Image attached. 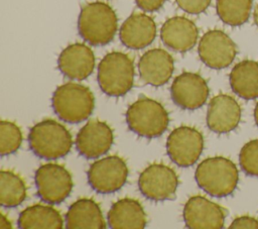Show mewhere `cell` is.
Returning a JSON list of instances; mask_svg holds the SVG:
<instances>
[{
	"label": "cell",
	"instance_id": "cell-1",
	"mask_svg": "<svg viewBox=\"0 0 258 229\" xmlns=\"http://www.w3.org/2000/svg\"><path fill=\"white\" fill-rule=\"evenodd\" d=\"M118 20L115 11L104 2L86 4L79 15L78 29L84 40L92 45H105L115 36Z\"/></svg>",
	"mask_w": 258,
	"mask_h": 229
},
{
	"label": "cell",
	"instance_id": "cell-2",
	"mask_svg": "<svg viewBox=\"0 0 258 229\" xmlns=\"http://www.w3.org/2000/svg\"><path fill=\"white\" fill-rule=\"evenodd\" d=\"M195 179L199 187L213 197L231 195L239 181V173L235 163L222 156L204 159L197 167Z\"/></svg>",
	"mask_w": 258,
	"mask_h": 229
},
{
	"label": "cell",
	"instance_id": "cell-3",
	"mask_svg": "<svg viewBox=\"0 0 258 229\" xmlns=\"http://www.w3.org/2000/svg\"><path fill=\"white\" fill-rule=\"evenodd\" d=\"M28 142L30 149L38 157L57 159L70 152L73 138L62 124L52 119H45L30 129Z\"/></svg>",
	"mask_w": 258,
	"mask_h": 229
},
{
	"label": "cell",
	"instance_id": "cell-4",
	"mask_svg": "<svg viewBox=\"0 0 258 229\" xmlns=\"http://www.w3.org/2000/svg\"><path fill=\"white\" fill-rule=\"evenodd\" d=\"M51 103L55 114L69 123H79L88 119L95 107L91 90L73 82L57 87Z\"/></svg>",
	"mask_w": 258,
	"mask_h": 229
},
{
	"label": "cell",
	"instance_id": "cell-5",
	"mask_svg": "<svg viewBox=\"0 0 258 229\" xmlns=\"http://www.w3.org/2000/svg\"><path fill=\"white\" fill-rule=\"evenodd\" d=\"M134 81L133 61L120 51L107 53L98 66V84L108 96L120 97L127 94Z\"/></svg>",
	"mask_w": 258,
	"mask_h": 229
},
{
	"label": "cell",
	"instance_id": "cell-6",
	"mask_svg": "<svg viewBox=\"0 0 258 229\" xmlns=\"http://www.w3.org/2000/svg\"><path fill=\"white\" fill-rule=\"evenodd\" d=\"M126 121L128 127L137 135L154 138L167 129L169 117L159 102L143 97L129 106Z\"/></svg>",
	"mask_w": 258,
	"mask_h": 229
},
{
	"label": "cell",
	"instance_id": "cell-7",
	"mask_svg": "<svg viewBox=\"0 0 258 229\" xmlns=\"http://www.w3.org/2000/svg\"><path fill=\"white\" fill-rule=\"evenodd\" d=\"M38 197L45 203L58 204L72 192L71 174L62 165L46 163L39 166L34 176Z\"/></svg>",
	"mask_w": 258,
	"mask_h": 229
},
{
	"label": "cell",
	"instance_id": "cell-8",
	"mask_svg": "<svg viewBox=\"0 0 258 229\" xmlns=\"http://www.w3.org/2000/svg\"><path fill=\"white\" fill-rule=\"evenodd\" d=\"M128 167L117 155L107 156L93 162L88 170V182L100 194H110L120 190L126 183Z\"/></svg>",
	"mask_w": 258,
	"mask_h": 229
},
{
	"label": "cell",
	"instance_id": "cell-9",
	"mask_svg": "<svg viewBox=\"0 0 258 229\" xmlns=\"http://www.w3.org/2000/svg\"><path fill=\"white\" fill-rule=\"evenodd\" d=\"M203 148V135L194 127H177L167 137V154L171 161L181 167H187L196 163L202 154Z\"/></svg>",
	"mask_w": 258,
	"mask_h": 229
},
{
	"label": "cell",
	"instance_id": "cell-10",
	"mask_svg": "<svg viewBox=\"0 0 258 229\" xmlns=\"http://www.w3.org/2000/svg\"><path fill=\"white\" fill-rule=\"evenodd\" d=\"M178 186L175 171L164 164L147 166L139 176L138 187L141 194L152 201H165L174 197Z\"/></svg>",
	"mask_w": 258,
	"mask_h": 229
},
{
	"label": "cell",
	"instance_id": "cell-11",
	"mask_svg": "<svg viewBox=\"0 0 258 229\" xmlns=\"http://www.w3.org/2000/svg\"><path fill=\"white\" fill-rule=\"evenodd\" d=\"M237 53L235 42L222 30L206 32L199 43V55L209 68L221 70L234 61Z\"/></svg>",
	"mask_w": 258,
	"mask_h": 229
},
{
	"label": "cell",
	"instance_id": "cell-12",
	"mask_svg": "<svg viewBox=\"0 0 258 229\" xmlns=\"http://www.w3.org/2000/svg\"><path fill=\"white\" fill-rule=\"evenodd\" d=\"M170 94L173 102L180 108L196 110L206 103L209 87L199 74L185 72L174 79L170 87Z\"/></svg>",
	"mask_w": 258,
	"mask_h": 229
},
{
	"label": "cell",
	"instance_id": "cell-13",
	"mask_svg": "<svg viewBox=\"0 0 258 229\" xmlns=\"http://www.w3.org/2000/svg\"><path fill=\"white\" fill-rule=\"evenodd\" d=\"M183 220L191 229H220L224 227L225 212L207 198L194 196L184 205Z\"/></svg>",
	"mask_w": 258,
	"mask_h": 229
},
{
	"label": "cell",
	"instance_id": "cell-14",
	"mask_svg": "<svg viewBox=\"0 0 258 229\" xmlns=\"http://www.w3.org/2000/svg\"><path fill=\"white\" fill-rule=\"evenodd\" d=\"M113 140V131L110 126L103 121L93 119L79 131L76 146L81 155L87 158H97L111 148Z\"/></svg>",
	"mask_w": 258,
	"mask_h": 229
},
{
	"label": "cell",
	"instance_id": "cell-15",
	"mask_svg": "<svg viewBox=\"0 0 258 229\" xmlns=\"http://www.w3.org/2000/svg\"><path fill=\"white\" fill-rule=\"evenodd\" d=\"M241 118V108L231 96L220 94L211 99L208 112V127L216 133H228L234 130Z\"/></svg>",
	"mask_w": 258,
	"mask_h": 229
},
{
	"label": "cell",
	"instance_id": "cell-16",
	"mask_svg": "<svg viewBox=\"0 0 258 229\" xmlns=\"http://www.w3.org/2000/svg\"><path fill=\"white\" fill-rule=\"evenodd\" d=\"M57 66L67 78L85 80L94 71L95 55L93 50L84 43L70 44L60 52Z\"/></svg>",
	"mask_w": 258,
	"mask_h": 229
},
{
	"label": "cell",
	"instance_id": "cell-17",
	"mask_svg": "<svg viewBox=\"0 0 258 229\" xmlns=\"http://www.w3.org/2000/svg\"><path fill=\"white\" fill-rule=\"evenodd\" d=\"M138 70L146 84L159 87L171 78L174 70L173 59L162 48L149 49L140 58Z\"/></svg>",
	"mask_w": 258,
	"mask_h": 229
},
{
	"label": "cell",
	"instance_id": "cell-18",
	"mask_svg": "<svg viewBox=\"0 0 258 229\" xmlns=\"http://www.w3.org/2000/svg\"><path fill=\"white\" fill-rule=\"evenodd\" d=\"M160 36L166 46L183 52L195 46L199 31L190 19L183 16H173L163 23Z\"/></svg>",
	"mask_w": 258,
	"mask_h": 229
},
{
	"label": "cell",
	"instance_id": "cell-19",
	"mask_svg": "<svg viewBox=\"0 0 258 229\" xmlns=\"http://www.w3.org/2000/svg\"><path fill=\"white\" fill-rule=\"evenodd\" d=\"M119 35L125 46L140 49L154 40L156 24L150 16L144 13H133L123 22Z\"/></svg>",
	"mask_w": 258,
	"mask_h": 229
},
{
	"label": "cell",
	"instance_id": "cell-20",
	"mask_svg": "<svg viewBox=\"0 0 258 229\" xmlns=\"http://www.w3.org/2000/svg\"><path fill=\"white\" fill-rule=\"evenodd\" d=\"M108 224L113 229H142L146 226V215L141 204L124 198L115 202L108 212Z\"/></svg>",
	"mask_w": 258,
	"mask_h": 229
},
{
	"label": "cell",
	"instance_id": "cell-21",
	"mask_svg": "<svg viewBox=\"0 0 258 229\" xmlns=\"http://www.w3.org/2000/svg\"><path fill=\"white\" fill-rule=\"evenodd\" d=\"M69 229H103L106 222L99 205L92 199H79L73 203L66 215Z\"/></svg>",
	"mask_w": 258,
	"mask_h": 229
},
{
	"label": "cell",
	"instance_id": "cell-22",
	"mask_svg": "<svg viewBox=\"0 0 258 229\" xmlns=\"http://www.w3.org/2000/svg\"><path fill=\"white\" fill-rule=\"evenodd\" d=\"M232 90L241 98L251 100L258 97V62L246 60L238 63L230 73Z\"/></svg>",
	"mask_w": 258,
	"mask_h": 229
},
{
	"label": "cell",
	"instance_id": "cell-23",
	"mask_svg": "<svg viewBox=\"0 0 258 229\" xmlns=\"http://www.w3.org/2000/svg\"><path fill=\"white\" fill-rule=\"evenodd\" d=\"M18 226L22 229H61L63 220L53 207L36 204L27 207L20 213Z\"/></svg>",
	"mask_w": 258,
	"mask_h": 229
},
{
	"label": "cell",
	"instance_id": "cell-24",
	"mask_svg": "<svg viewBox=\"0 0 258 229\" xmlns=\"http://www.w3.org/2000/svg\"><path fill=\"white\" fill-rule=\"evenodd\" d=\"M26 197L23 180L10 170L0 171V203L2 207L13 208L20 205Z\"/></svg>",
	"mask_w": 258,
	"mask_h": 229
},
{
	"label": "cell",
	"instance_id": "cell-25",
	"mask_svg": "<svg viewBox=\"0 0 258 229\" xmlns=\"http://www.w3.org/2000/svg\"><path fill=\"white\" fill-rule=\"evenodd\" d=\"M253 0H217V13L220 19L229 25L244 24L251 12Z\"/></svg>",
	"mask_w": 258,
	"mask_h": 229
},
{
	"label": "cell",
	"instance_id": "cell-26",
	"mask_svg": "<svg viewBox=\"0 0 258 229\" xmlns=\"http://www.w3.org/2000/svg\"><path fill=\"white\" fill-rule=\"evenodd\" d=\"M22 142V133L19 127L10 121L0 122V153L7 155L15 152Z\"/></svg>",
	"mask_w": 258,
	"mask_h": 229
},
{
	"label": "cell",
	"instance_id": "cell-27",
	"mask_svg": "<svg viewBox=\"0 0 258 229\" xmlns=\"http://www.w3.org/2000/svg\"><path fill=\"white\" fill-rule=\"evenodd\" d=\"M239 161L248 176L258 177V139L247 142L241 149Z\"/></svg>",
	"mask_w": 258,
	"mask_h": 229
},
{
	"label": "cell",
	"instance_id": "cell-28",
	"mask_svg": "<svg viewBox=\"0 0 258 229\" xmlns=\"http://www.w3.org/2000/svg\"><path fill=\"white\" fill-rule=\"evenodd\" d=\"M179 8L189 14H200L210 5L211 0H175Z\"/></svg>",
	"mask_w": 258,
	"mask_h": 229
},
{
	"label": "cell",
	"instance_id": "cell-29",
	"mask_svg": "<svg viewBox=\"0 0 258 229\" xmlns=\"http://www.w3.org/2000/svg\"><path fill=\"white\" fill-rule=\"evenodd\" d=\"M231 229H258V220L250 217V216H241L236 218L231 225L229 226Z\"/></svg>",
	"mask_w": 258,
	"mask_h": 229
},
{
	"label": "cell",
	"instance_id": "cell-30",
	"mask_svg": "<svg viewBox=\"0 0 258 229\" xmlns=\"http://www.w3.org/2000/svg\"><path fill=\"white\" fill-rule=\"evenodd\" d=\"M137 6L148 12H152L155 10H158L166 0H135Z\"/></svg>",
	"mask_w": 258,
	"mask_h": 229
},
{
	"label": "cell",
	"instance_id": "cell-31",
	"mask_svg": "<svg viewBox=\"0 0 258 229\" xmlns=\"http://www.w3.org/2000/svg\"><path fill=\"white\" fill-rule=\"evenodd\" d=\"M11 222L6 218L5 215H1V219H0V228L4 229V228H11Z\"/></svg>",
	"mask_w": 258,
	"mask_h": 229
},
{
	"label": "cell",
	"instance_id": "cell-32",
	"mask_svg": "<svg viewBox=\"0 0 258 229\" xmlns=\"http://www.w3.org/2000/svg\"><path fill=\"white\" fill-rule=\"evenodd\" d=\"M254 119H255V122L258 126V102H257V104L255 106V109H254Z\"/></svg>",
	"mask_w": 258,
	"mask_h": 229
},
{
	"label": "cell",
	"instance_id": "cell-33",
	"mask_svg": "<svg viewBox=\"0 0 258 229\" xmlns=\"http://www.w3.org/2000/svg\"><path fill=\"white\" fill-rule=\"evenodd\" d=\"M254 21H255L256 25L258 26V5H257V7L255 8V11H254Z\"/></svg>",
	"mask_w": 258,
	"mask_h": 229
}]
</instances>
